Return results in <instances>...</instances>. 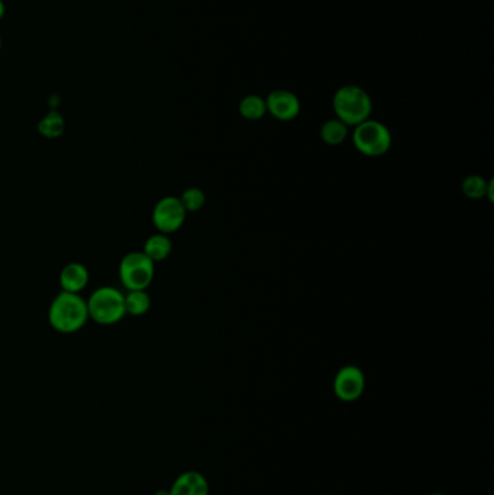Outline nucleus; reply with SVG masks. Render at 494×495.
<instances>
[{
	"label": "nucleus",
	"instance_id": "21",
	"mask_svg": "<svg viewBox=\"0 0 494 495\" xmlns=\"http://www.w3.org/2000/svg\"><path fill=\"white\" fill-rule=\"evenodd\" d=\"M0 44H2V42H0Z\"/></svg>",
	"mask_w": 494,
	"mask_h": 495
},
{
	"label": "nucleus",
	"instance_id": "14",
	"mask_svg": "<svg viewBox=\"0 0 494 495\" xmlns=\"http://www.w3.org/2000/svg\"><path fill=\"white\" fill-rule=\"evenodd\" d=\"M240 114L248 121H259L267 114L266 99L260 96L250 95L243 97L240 103Z\"/></svg>",
	"mask_w": 494,
	"mask_h": 495
},
{
	"label": "nucleus",
	"instance_id": "19",
	"mask_svg": "<svg viewBox=\"0 0 494 495\" xmlns=\"http://www.w3.org/2000/svg\"><path fill=\"white\" fill-rule=\"evenodd\" d=\"M4 14H5V5H4V2L0 0V18L4 16Z\"/></svg>",
	"mask_w": 494,
	"mask_h": 495
},
{
	"label": "nucleus",
	"instance_id": "9",
	"mask_svg": "<svg viewBox=\"0 0 494 495\" xmlns=\"http://www.w3.org/2000/svg\"><path fill=\"white\" fill-rule=\"evenodd\" d=\"M171 495H209L211 488L206 477L199 471H185L174 480Z\"/></svg>",
	"mask_w": 494,
	"mask_h": 495
},
{
	"label": "nucleus",
	"instance_id": "20",
	"mask_svg": "<svg viewBox=\"0 0 494 495\" xmlns=\"http://www.w3.org/2000/svg\"><path fill=\"white\" fill-rule=\"evenodd\" d=\"M429 495H446V494H443V492H434V494H429Z\"/></svg>",
	"mask_w": 494,
	"mask_h": 495
},
{
	"label": "nucleus",
	"instance_id": "7",
	"mask_svg": "<svg viewBox=\"0 0 494 495\" xmlns=\"http://www.w3.org/2000/svg\"><path fill=\"white\" fill-rule=\"evenodd\" d=\"M365 390V377L360 368L355 365H347L341 368L334 380V393L345 403L357 401Z\"/></svg>",
	"mask_w": 494,
	"mask_h": 495
},
{
	"label": "nucleus",
	"instance_id": "3",
	"mask_svg": "<svg viewBox=\"0 0 494 495\" xmlns=\"http://www.w3.org/2000/svg\"><path fill=\"white\" fill-rule=\"evenodd\" d=\"M87 308L90 319L105 326L114 325L125 317V294L114 287H99L87 300Z\"/></svg>",
	"mask_w": 494,
	"mask_h": 495
},
{
	"label": "nucleus",
	"instance_id": "11",
	"mask_svg": "<svg viewBox=\"0 0 494 495\" xmlns=\"http://www.w3.org/2000/svg\"><path fill=\"white\" fill-rule=\"evenodd\" d=\"M171 250H173V243L170 238L164 234H155L145 241L142 252L154 262H161L169 258Z\"/></svg>",
	"mask_w": 494,
	"mask_h": 495
},
{
	"label": "nucleus",
	"instance_id": "12",
	"mask_svg": "<svg viewBox=\"0 0 494 495\" xmlns=\"http://www.w3.org/2000/svg\"><path fill=\"white\" fill-rule=\"evenodd\" d=\"M462 193L467 197L483 198L489 196L490 202H493V181H486L483 177L480 176H469L462 181Z\"/></svg>",
	"mask_w": 494,
	"mask_h": 495
},
{
	"label": "nucleus",
	"instance_id": "4",
	"mask_svg": "<svg viewBox=\"0 0 494 495\" xmlns=\"http://www.w3.org/2000/svg\"><path fill=\"white\" fill-rule=\"evenodd\" d=\"M155 262L144 252L126 253L119 264V279L126 290H147L154 280Z\"/></svg>",
	"mask_w": 494,
	"mask_h": 495
},
{
	"label": "nucleus",
	"instance_id": "10",
	"mask_svg": "<svg viewBox=\"0 0 494 495\" xmlns=\"http://www.w3.org/2000/svg\"><path fill=\"white\" fill-rule=\"evenodd\" d=\"M89 271L80 262H70L59 272V284L67 293L80 294L89 284Z\"/></svg>",
	"mask_w": 494,
	"mask_h": 495
},
{
	"label": "nucleus",
	"instance_id": "6",
	"mask_svg": "<svg viewBox=\"0 0 494 495\" xmlns=\"http://www.w3.org/2000/svg\"><path fill=\"white\" fill-rule=\"evenodd\" d=\"M185 207L181 205L180 197L167 196L157 202L152 210V224L159 229L160 234L170 235L183 226L186 220Z\"/></svg>",
	"mask_w": 494,
	"mask_h": 495
},
{
	"label": "nucleus",
	"instance_id": "1",
	"mask_svg": "<svg viewBox=\"0 0 494 495\" xmlns=\"http://www.w3.org/2000/svg\"><path fill=\"white\" fill-rule=\"evenodd\" d=\"M89 319L87 300L81 298L80 294L61 291L50 306V325L59 334L78 332Z\"/></svg>",
	"mask_w": 494,
	"mask_h": 495
},
{
	"label": "nucleus",
	"instance_id": "17",
	"mask_svg": "<svg viewBox=\"0 0 494 495\" xmlns=\"http://www.w3.org/2000/svg\"><path fill=\"white\" fill-rule=\"evenodd\" d=\"M180 202L186 212H197L206 203V196L200 188H190L181 195Z\"/></svg>",
	"mask_w": 494,
	"mask_h": 495
},
{
	"label": "nucleus",
	"instance_id": "18",
	"mask_svg": "<svg viewBox=\"0 0 494 495\" xmlns=\"http://www.w3.org/2000/svg\"><path fill=\"white\" fill-rule=\"evenodd\" d=\"M154 495H171L170 490H159Z\"/></svg>",
	"mask_w": 494,
	"mask_h": 495
},
{
	"label": "nucleus",
	"instance_id": "8",
	"mask_svg": "<svg viewBox=\"0 0 494 495\" xmlns=\"http://www.w3.org/2000/svg\"><path fill=\"white\" fill-rule=\"evenodd\" d=\"M267 112L279 121L288 122L300 114V100L288 90H274L266 99Z\"/></svg>",
	"mask_w": 494,
	"mask_h": 495
},
{
	"label": "nucleus",
	"instance_id": "5",
	"mask_svg": "<svg viewBox=\"0 0 494 495\" xmlns=\"http://www.w3.org/2000/svg\"><path fill=\"white\" fill-rule=\"evenodd\" d=\"M352 142L361 154L367 157H381L390 150L391 133L381 122L367 119L355 126Z\"/></svg>",
	"mask_w": 494,
	"mask_h": 495
},
{
	"label": "nucleus",
	"instance_id": "13",
	"mask_svg": "<svg viewBox=\"0 0 494 495\" xmlns=\"http://www.w3.org/2000/svg\"><path fill=\"white\" fill-rule=\"evenodd\" d=\"M348 126L341 122L340 119H329L325 122L321 128V138L325 143H328L331 147L340 145L343 141L347 140Z\"/></svg>",
	"mask_w": 494,
	"mask_h": 495
},
{
	"label": "nucleus",
	"instance_id": "2",
	"mask_svg": "<svg viewBox=\"0 0 494 495\" xmlns=\"http://www.w3.org/2000/svg\"><path fill=\"white\" fill-rule=\"evenodd\" d=\"M336 119L347 126H357L370 119L373 102L369 93L358 86H343L336 90L333 100Z\"/></svg>",
	"mask_w": 494,
	"mask_h": 495
},
{
	"label": "nucleus",
	"instance_id": "16",
	"mask_svg": "<svg viewBox=\"0 0 494 495\" xmlns=\"http://www.w3.org/2000/svg\"><path fill=\"white\" fill-rule=\"evenodd\" d=\"M64 126L66 125H64L63 116L57 114V112H50V114L40 122L38 131H40L41 135H44L45 138L54 140V138H59V136L63 135Z\"/></svg>",
	"mask_w": 494,
	"mask_h": 495
},
{
	"label": "nucleus",
	"instance_id": "15",
	"mask_svg": "<svg viewBox=\"0 0 494 495\" xmlns=\"http://www.w3.org/2000/svg\"><path fill=\"white\" fill-rule=\"evenodd\" d=\"M151 307V298L145 290L128 291L125 294L126 315L144 316Z\"/></svg>",
	"mask_w": 494,
	"mask_h": 495
}]
</instances>
